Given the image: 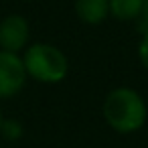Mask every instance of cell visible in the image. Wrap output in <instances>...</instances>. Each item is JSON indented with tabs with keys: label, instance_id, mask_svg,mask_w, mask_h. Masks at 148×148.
Returning <instances> with one entry per match:
<instances>
[{
	"label": "cell",
	"instance_id": "6",
	"mask_svg": "<svg viewBox=\"0 0 148 148\" xmlns=\"http://www.w3.org/2000/svg\"><path fill=\"white\" fill-rule=\"evenodd\" d=\"M144 0H110V16L122 23L140 18Z\"/></svg>",
	"mask_w": 148,
	"mask_h": 148
},
{
	"label": "cell",
	"instance_id": "8",
	"mask_svg": "<svg viewBox=\"0 0 148 148\" xmlns=\"http://www.w3.org/2000/svg\"><path fill=\"white\" fill-rule=\"evenodd\" d=\"M138 59L142 63V67L148 71V31H144L140 43H138Z\"/></svg>",
	"mask_w": 148,
	"mask_h": 148
},
{
	"label": "cell",
	"instance_id": "5",
	"mask_svg": "<svg viewBox=\"0 0 148 148\" xmlns=\"http://www.w3.org/2000/svg\"><path fill=\"white\" fill-rule=\"evenodd\" d=\"M73 8L83 25L95 27L110 16V0H75Z\"/></svg>",
	"mask_w": 148,
	"mask_h": 148
},
{
	"label": "cell",
	"instance_id": "11",
	"mask_svg": "<svg viewBox=\"0 0 148 148\" xmlns=\"http://www.w3.org/2000/svg\"><path fill=\"white\" fill-rule=\"evenodd\" d=\"M23 2H33V0H23Z\"/></svg>",
	"mask_w": 148,
	"mask_h": 148
},
{
	"label": "cell",
	"instance_id": "9",
	"mask_svg": "<svg viewBox=\"0 0 148 148\" xmlns=\"http://www.w3.org/2000/svg\"><path fill=\"white\" fill-rule=\"evenodd\" d=\"M140 23H142L144 31H148V0H144V6H142V14H140Z\"/></svg>",
	"mask_w": 148,
	"mask_h": 148
},
{
	"label": "cell",
	"instance_id": "2",
	"mask_svg": "<svg viewBox=\"0 0 148 148\" xmlns=\"http://www.w3.org/2000/svg\"><path fill=\"white\" fill-rule=\"evenodd\" d=\"M23 65L29 79L55 85L69 75L67 55L51 43H33L23 51Z\"/></svg>",
	"mask_w": 148,
	"mask_h": 148
},
{
	"label": "cell",
	"instance_id": "10",
	"mask_svg": "<svg viewBox=\"0 0 148 148\" xmlns=\"http://www.w3.org/2000/svg\"><path fill=\"white\" fill-rule=\"evenodd\" d=\"M2 120H4V116H2V110H0V126H2Z\"/></svg>",
	"mask_w": 148,
	"mask_h": 148
},
{
	"label": "cell",
	"instance_id": "1",
	"mask_svg": "<svg viewBox=\"0 0 148 148\" xmlns=\"http://www.w3.org/2000/svg\"><path fill=\"white\" fill-rule=\"evenodd\" d=\"M106 124L118 134H134L148 120V106L144 97L132 87H114L106 93L101 103Z\"/></svg>",
	"mask_w": 148,
	"mask_h": 148
},
{
	"label": "cell",
	"instance_id": "4",
	"mask_svg": "<svg viewBox=\"0 0 148 148\" xmlns=\"http://www.w3.org/2000/svg\"><path fill=\"white\" fill-rule=\"evenodd\" d=\"M31 41L29 21L21 14H8L0 21V51L21 55Z\"/></svg>",
	"mask_w": 148,
	"mask_h": 148
},
{
	"label": "cell",
	"instance_id": "7",
	"mask_svg": "<svg viewBox=\"0 0 148 148\" xmlns=\"http://www.w3.org/2000/svg\"><path fill=\"white\" fill-rule=\"evenodd\" d=\"M23 124L18 122V120H14V118H4L2 120V126H0V134L4 136V140H8V142H14V140H18V138H23Z\"/></svg>",
	"mask_w": 148,
	"mask_h": 148
},
{
	"label": "cell",
	"instance_id": "3",
	"mask_svg": "<svg viewBox=\"0 0 148 148\" xmlns=\"http://www.w3.org/2000/svg\"><path fill=\"white\" fill-rule=\"evenodd\" d=\"M27 79L23 57L0 51V99H10L21 93Z\"/></svg>",
	"mask_w": 148,
	"mask_h": 148
}]
</instances>
